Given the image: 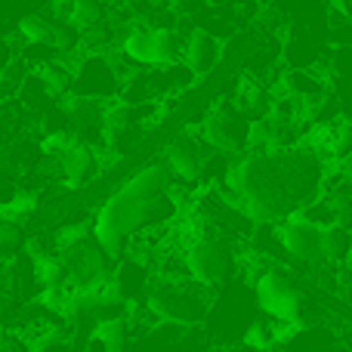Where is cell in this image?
<instances>
[{"label":"cell","instance_id":"obj_1","mask_svg":"<svg viewBox=\"0 0 352 352\" xmlns=\"http://www.w3.org/2000/svg\"><path fill=\"white\" fill-rule=\"evenodd\" d=\"M223 182L226 198L241 207L250 223L275 226L324 192V158L309 146L248 152L226 164Z\"/></svg>","mask_w":352,"mask_h":352},{"label":"cell","instance_id":"obj_2","mask_svg":"<svg viewBox=\"0 0 352 352\" xmlns=\"http://www.w3.org/2000/svg\"><path fill=\"white\" fill-rule=\"evenodd\" d=\"M173 182L170 167L158 161L133 173L115 195L105 198L90 232L111 260H121L140 235L164 229L170 219L179 217V198L173 195Z\"/></svg>","mask_w":352,"mask_h":352},{"label":"cell","instance_id":"obj_3","mask_svg":"<svg viewBox=\"0 0 352 352\" xmlns=\"http://www.w3.org/2000/svg\"><path fill=\"white\" fill-rule=\"evenodd\" d=\"M146 309L155 318L167 324H201L210 312V297H207V287L195 285L192 278H155L146 287Z\"/></svg>","mask_w":352,"mask_h":352},{"label":"cell","instance_id":"obj_4","mask_svg":"<svg viewBox=\"0 0 352 352\" xmlns=\"http://www.w3.org/2000/svg\"><path fill=\"white\" fill-rule=\"evenodd\" d=\"M121 53L142 68L176 65L182 56V37L167 25H142V19H136V25L127 28L121 41Z\"/></svg>","mask_w":352,"mask_h":352},{"label":"cell","instance_id":"obj_5","mask_svg":"<svg viewBox=\"0 0 352 352\" xmlns=\"http://www.w3.org/2000/svg\"><path fill=\"white\" fill-rule=\"evenodd\" d=\"M207 226L192 235L188 241H182V263H186V275L201 287H217L226 281L232 269V250L223 238L204 235Z\"/></svg>","mask_w":352,"mask_h":352},{"label":"cell","instance_id":"obj_6","mask_svg":"<svg viewBox=\"0 0 352 352\" xmlns=\"http://www.w3.org/2000/svg\"><path fill=\"white\" fill-rule=\"evenodd\" d=\"M198 136L213 148V152H223V155H235L241 148H248V121L244 115L232 105H219V109L207 111L204 121L198 127Z\"/></svg>","mask_w":352,"mask_h":352},{"label":"cell","instance_id":"obj_7","mask_svg":"<svg viewBox=\"0 0 352 352\" xmlns=\"http://www.w3.org/2000/svg\"><path fill=\"white\" fill-rule=\"evenodd\" d=\"M207 152H210V146H207V142L198 136V130H182V133H176L173 140L167 142L164 164L170 167L173 179L198 182L201 176H204L207 164H210Z\"/></svg>","mask_w":352,"mask_h":352},{"label":"cell","instance_id":"obj_8","mask_svg":"<svg viewBox=\"0 0 352 352\" xmlns=\"http://www.w3.org/2000/svg\"><path fill=\"white\" fill-rule=\"evenodd\" d=\"M256 303L285 324H297L303 318V297L300 291L278 272H266L256 278Z\"/></svg>","mask_w":352,"mask_h":352},{"label":"cell","instance_id":"obj_9","mask_svg":"<svg viewBox=\"0 0 352 352\" xmlns=\"http://www.w3.org/2000/svg\"><path fill=\"white\" fill-rule=\"evenodd\" d=\"M72 93L87 99H111L121 93V80H118L115 68H111L105 53H87L84 59L74 65L72 78Z\"/></svg>","mask_w":352,"mask_h":352},{"label":"cell","instance_id":"obj_10","mask_svg":"<svg viewBox=\"0 0 352 352\" xmlns=\"http://www.w3.org/2000/svg\"><path fill=\"white\" fill-rule=\"evenodd\" d=\"M272 238L281 248V254H287L291 260L309 263V266L322 263V254H318V226H312L309 219L303 217L281 219V223H275Z\"/></svg>","mask_w":352,"mask_h":352},{"label":"cell","instance_id":"obj_11","mask_svg":"<svg viewBox=\"0 0 352 352\" xmlns=\"http://www.w3.org/2000/svg\"><path fill=\"white\" fill-rule=\"evenodd\" d=\"M219 56H223V47H219L217 37H213L210 31H204V28H195L192 34L182 41L179 62L192 72V78H204L207 72L217 68Z\"/></svg>","mask_w":352,"mask_h":352},{"label":"cell","instance_id":"obj_12","mask_svg":"<svg viewBox=\"0 0 352 352\" xmlns=\"http://www.w3.org/2000/svg\"><path fill=\"white\" fill-rule=\"evenodd\" d=\"M318 254L322 263H346L352 260V232L346 226H322L318 229Z\"/></svg>","mask_w":352,"mask_h":352},{"label":"cell","instance_id":"obj_13","mask_svg":"<svg viewBox=\"0 0 352 352\" xmlns=\"http://www.w3.org/2000/svg\"><path fill=\"white\" fill-rule=\"evenodd\" d=\"M93 334L99 337V343L105 346V352H124L127 349V340H130V322L124 316L102 318V322H96Z\"/></svg>","mask_w":352,"mask_h":352},{"label":"cell","instance_id":"obj_14","mask_svg":"<svg viewBox=\"0 0 352 352\" xmlns=\"http://www.w3.org/2000/svg\"><path fill=\"white\" fill-rule=\"evenodd\" d=\"M53 31H56V19L41 16V12H28V16L19 19V37L25 43H50L53 47Z\"/></svg>","mask_w":352,"mask_h":352},{"label":"cell","instance_id":"obj_15","mask_svg":"<svg viewBox=\"0 0 352 352\" xmlns=\"http://www.w3.org/2000/svg\"><path fill=\"white\" fill-rule=\"evenodd\" d=\"M16 53H19V50L12 47V41H10V37H0V72H3V68L10 65V59H12V56H16Z\"/></svg>","mask_w":352,"mask_h":352},{"label":"cell","instance_id":"obj_16","mask_svg":"<svg viewBox=\"0 0 352 352\" xmlns=\"http://www.w3.org/2000/svg\"><path fill=\"white\" fill-rule=\"evenodd\" d=\"M84 352H105V346H102V343H99V337H96V334H93V337H90V340H87V346H84Z\"/></svg>","mask_w":352,"mask_h":352},{"label":"cell","instance_id":"obj_17","mask_svg":"<svg viewBox=\"0 0 352 352\" xmlns=\"http://www.w3.org/2000/svg\"><path fill=\"white\" fill-rule=\"evenodd\" d=\"M232 352H263V349H256V346H250V343H244V346H238V349H232Z\"/></svg>","mask_w":352,"mask_h":352}]
</instances>
